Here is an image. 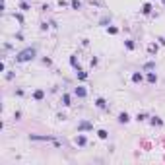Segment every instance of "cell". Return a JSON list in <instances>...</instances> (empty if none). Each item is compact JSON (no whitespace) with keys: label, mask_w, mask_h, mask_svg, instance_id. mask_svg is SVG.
<instances>
[{"label":"cell","mask_w":165,"mask_h":165,"mask_svg":"<svg viewBox=\"0 0 165 165\" xmlns=\"http://www.w3.org/2000/svg\"><path fill=\"white\" fill-rule=\"evenodd\" d=\"M33 56H35V49H25V51H21L16 58H18V62H27V60H31Z\"/></svg>","instance_id":"1"},{"label":"cell","mask_w":165,"mask_h":165,"mask_svg":"<svg viewBox=\"0 0 165 165\" xmlns=\"http://www.w3.org/2000/svg\"><path fill=\"white\" fill-rule=\"evenodd\" d=\"M132 82H136V84L142 82V74H140V72H134V74H132Z\"/></svg>","instance_id":"2"},{"label":"cell","mask_w":165,"mask_h":165,"mask_svg":"<svg viewBox=\"0 0 165 165\" xmlns=\"http://www.w3.org/2000/svg\"><path fill=\"white\" fill-rule=\"evenodd\" d=\"M148 82H149V84H155V82H157V76H155L154 72H149V74H148Z\"/></svg>","instance_id":"3"},{"label":"cell","mask_w":165,"mask_h":165,"mask_svg":"<svg viewBox=\"0 0 165 165\" xmlns=\"http://www.w3.org/2000/svg\"><path fill=\"white\" fill-rule=\"evenodd\" d=\"M118 121H121V122H128V121H130V117H128L126 113H121V115H118Z\"/></svg>","instance_id":"4"},{"label":"cell","mask_w":165,"mask_h":165,"mask_svg":"<svg viewBox=\"0 0 165 165\" xmlns=\"http://www.w3.org/2000/svg\"><path fill=\"white\" fill-rule=\"evenodd\" d=\"M85 93H87V91H85L84 87H76V95H78V97H85Z\"/></svg>","instance_id":"5"},{"label":"cell","mask_w":165,"mask_h":165,"mask_svg":"<svg viewBox=\"0 0 165 165\" xmlns=\"http://www.w3.org/2000/svg\"><path fill=\"white\" fill-rule=\"evenodd\" d=\"M78 128H80V130H89V128H91V124H89V122H82Z\"/></svg>","instance_id":"6"},{"label":"cell","mask_w":165,"mask_h":165,"mask_svg":"<svg viewBox=\"0 0 165 165\" xmlns=\"http://www.w3.org/2000/svg\"><path fill=\"white\" fill-rule=\"evenodd\" d=\"M142 12H144V14H149V12H152V4H144Z\"/></svg>","instance_id":"7"},{"label":"cell","mask_w":165,"mask_h":165,"mask_svg":"<svg viewBox=\"0 0 165 165\" xmlns=\"http://www.w3.org/2000/svg\"><path fill=\"white\" fill-rule=\"evenodd\" d=\"M76 144L84 146V144H85V136H78V138H76Z\"/></svg>","instance_id":"8"},{"label":"cell","mask_w":165,"mask_h":165,"mask_svg":"<svg viewBox=\"0 0 165 165\" xmlns=\"http://www.w3.org/2000/svg\"><path fill=\"white\" fill-rule=\"evenodd\" d=\"M43 89H37V91H35V99H43Z\"/></svg>","instance_id":"9"},{"label":"cell","mask_w":165,"mask_h":165,"mask_svg":"<svg viewBox=\"0 0 165 165\" xmlns=\"http://www.w3.org/2000/svg\"><path fill=\"white\" fill-rule=\"evenodd\" d=\"M80 6H82V4L78 2V0H72V8H76V10H80Z\"/></svg>","instance_id":"10"},{"label":"cell","mask_w":165,"mask_h":165,"mask_svg":"<svg viewBox=\"0 0 165 165\" xmlns=\"http://www.w3.org/2000/svg\"><path fill=\"white\" fill-rule=\"evenodd\" d=\"M95 103H97V107H101V109H103V107H105V99H97V101H95Z\"/></svg>","instance_id":"11"},{"label":"cell","mask_w":165,"mask_h":165,"mask_svg":"<svg viewBox=\"0 0 165 165\" xmlns=\"http://www.w3.org/2000/svg\"><path fill=\"white\" fill-rule=\"evenodd\" d=\"M97 134H99V138H103V140H105V138H107V132H105V130H99Z\"/></svg>","instance_id":"12"},{"label":"cell","mask_w":165,"mask_h":165,"mask_svg":"<svg viewBox=\"0 0 165 165\" xmlns=\"http://www.w3.org/2000/svg\"><path fill=\"white\" fill-rule=\"evenodd\" d=\"M62 103H64V105H70V97L64 95V97H62Z\"/></svg>","instance_id":"13"},{"label":"cell","mask_w":165,"mask_h":165,"mask_svg":"<svg viewBox=\"0 0 165 165\" xmlns=\"http://www.w3.org/2000/svg\"><path fill=\"white\" fill-rule=\"evenodd\" d=\"M78 78H80V80H85V78H87V74H85V72H80V74H78Z\"/></svg>","instance_id":"14"},{"label":"cell","mask_w":165,"mask_h":165,"mask_svg":"<svg viewBox=\"0 0 165 165\" xmlns=\"http://www.w3.org/2000/svg\"><path fill=\"white\" fill-rule=\"evenodd\" d=\"M70 62H72V66H78V60H76V56H72V58H70Z\"/></svg>","instance_id":"15"},{"label":"cell","mask_w":165,"mask_h":165,"mask_svg":"<svg viewBox=\"0 0 165 165\" xmlns=\"http://www.w3.org/2000/svg\"><path fill=\"white\" fill-rule=\"evenodd\" d=\"M163 4H165V0H163Z\"/></svg>","instance_id":"16"}]
</instances>
